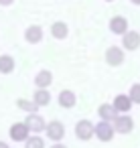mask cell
<instances>
[{"instance_id":"6da1fadb","label":"cell","mask_w":140,"mask_h":148,"mask_svg":"<svg viewBox=\"0 0 140 148\" xmlns=\"http://www.w3.org/2000/svg\"><path fill=\"white\" fill-rule=\"evenodd\" d=\"M93 134H95V126H93L89 120L77 122V126H75V136H77L79 140H89Z\"/></svg>"},{"instance_id":"7a4b0ae2","label":"cell","mask_w":140,"mask_h":148,"mask_svg":"<svg viewBox=\"0 0 140 148\" xmlns=\"http://www.w3.org/2000/svg\"><path fill=\"white\" fill-rule=\"evenodd\" d=\"M29 126L25 122H19V124H12L10 126V138L14 142H27L29 140Z\"/></svg>"},{"instance_id":"3957f363","label":"cell","mask_w":140,"mask_h":148,"mask_svg":"<svg viewBox=\"0 0 140 148\" xmlns=\"http://www.w3.org/2000/svg\"><path fill=\"white\" fill-rule=\"evenodd\" d=\"M114 126L110 124V122H100V124H95V136L102 140V142H110L112 138H114Z\"/></svg>"},{"instance_id":"277c9868","label":"cell","mask_w":140,"mask_h":148,"mask_svg":"<svg viewBox=\"0 0 140 148\" xmlns=\"http://www.w3.org/2000/svg\"><path fill=\"white\" fill-rule=\"evenodd\" d=\"M112 126H114V130L120 132V134H130L132 128H134V122H132V118H128V116H118Z\"/></svg>"},{"instance_id":"5b68a950","label":"cell","mask_w":140,"mask_h":148,"mask_svg":"<svg viewBox=\"0 0 140 148\" xmlns=\"http://www.w3.org/2000/svg\"><path fill=\"white\" fill-rule=\"evenodd\" d=\"M47 136L53 140V142H59V140H63V136H65V126L61 124V122H51V124H47Z\"/></svg>"},{"instance_id":"8992f818","label":"cell","mask_w":140,"mask_h":148,"mask_svg":"<svg viewBox=\"0 0 140 148\" xmlns=\"http://www.w3.org/2000/svg\"><path fill=\"white\" fill-rule=\"evenodd\" d=\"M25 124L29 126V130H31V132H43V130H47L45 120H43L41 116H37V114H29V118H27V122H25Z\"/></svg>"},{"instance_id":"52a82bcc","label":"cell","mask_w":140,"mask_h":148,"mask_svg":"<svg viewBox=\"0 0 140 148\" xmlns=\"http://www.w3.org/2000/svg\"><path fill=\"white\" fill-rule=\"evenodd\" d=\"M97 114H100V118H102L104 122H114V120L118 118V112H116V108H114V106H108V103L100 106Z\"/></svg>"},{"instance_id":"ba28073f","label":"cell","mask_w":140,"mask_h":148,"mask_svg":"<svg viewBox=\"0 0 140 148\" xmlns=\"http://www.w3.org/2000/svg\"><path fill=\"white\" fill-rule=\"evenodd\" d=\"M106 59H108L110 65H120V63L124 61V55H122V51H120L118 47H112V49H108Z\"/></svg>"},{"instance_id":"9c48e42d","label":"cell","mask_w":140,"mask_h":148,"mask_svg":"<svg viewBox=\"0 0 140 148\" xmlns=\"http://www.w3.org/2000/svg\"><path fill=\"white\" fill-rule=\"evenodd\" d=\"M114 108H116V112H128V110L132 108L130 95H118L116 101H114Z\"/></svg>"},{"instance_id":"30bf717a","label":"cell","mask_w":140,"mask_h":148,"mask_svg":"<svg viewBox=\"0 0 140 148\" xmlns=\"http://www.w3.org/2000/svg\"><path fill=\"white\" fill-rule=\"evenodd\" d=\"M124 45H126V49H136L138 45H140V35L138 33H126L124 35Z\"/></svg>"},{"instance_id":"8fae6325","label":"cell","mask_w":140,"mask_h":148,"mask_svg":"<svg viewBox=\"0 0 140 148\" xmlns=\"http://www.w3.org/2000/svg\"><path fill=\"white\" fill-rule=\"evenodd\" d=\"M59 103L63 108H73L75 106V93L73 91H61L59 93Z\"/></svg>"},{"instance_id":"7c38bea8","label":"cell","mask_w":140,"mask_h":148,"mask_svg":"<svg viewBox=\"0 0 140 148\" xmlns=\"http://www.w3.org/2000/svg\"><path fill=\"white\" fill-rule=\"evenodd\" d=\"M126 27H128V25H126V18H122V16H116V18H112V23H110V29H112L114 33H118V35L124 33Z\"/></svg>"},{"instance_id":"4fadbf2b","label":"cell","mask_w":140,"mask_h":148,"mask_svg":"<svg viewBox=\"0 0 140 148\" xmlns=\"http://www.w3.org/2000/svg\"><path fill=\"white\" fill-rule=\"evenodd\" d=\"M25 37H27V41H29V43H39V41H41V37H43V31H41L39 27H31V29L27 31V35H25Z\"/></svg>"},{"instance_id":"5bb4252c","label":"cell","mask_w":140,"mask_h":148,"mask_svg":"<svg viewBox=\"0 0 140 148\" xmlns=\"http://www.w3.org/2000/svg\"><path fill=\"white\" fill-rule=\"evenodd\" d=\"M12 69H14V59H10L8 55L0 57V71H2V73H10Z\"/></svg>"},{"instance_id":"9a60e30c","label":"cell","mask_w":140,"mask_h":148,"mask_svg":"<svg viewBox=\"0 0 140 148\" xmlns=\"http://www.w3.org/2000/svg\"><path fill=\"white\" fill-rule=\"evenodd\" d=\"M49 101H51V95H49L45 89H39V91L35 93V103H37V106H47Z\"/></svg>"},{"instance_id":"2e32d148","label":"cell","mask_w":140,"mask_h":148,"mask_svg":"<svg viewBox=\"0 0 140 148\" xmlns=\"http://www.w3.org/2000/svg\"><path fill=\"white\" fill-rule=\"evenodd\" d=\"M35 83H37L39 87H47V85L51 83V73H49V71H41V73L37 75Z\"/></svg>"},{"instance_id":"e0dca14e","label":"cell","mask_w":140,"mask_h":148,"mask_svg":"<svg viewBox=\"0 0 140 148\" xmlns=\"http://www.w3.org/2000/svg\"><path fill=\"white\" fill-rule=\"evenodd\" d=\"M25 144H27V148H45V140L41 136H31Z\"/></svg>"},{"instance_id":"ac0fdd59","label":"cell","mask_w":140,"mask_h":148,"mask_svg":"<svg viewBox=\"0 0 140 148\" xmlns=\"http://www.w3.org/2000/svg\"><path fill=\"white\" fill-rule=\"evenodd\" d=\"M53 37H57V39L67 37V27H65L63 23H55V25H53Z\"/></svg>"},{"instance_id":"d6986e66","label":"cell","mask_w":140,"mask_h":148,"mask_svg":"<svg viewBox=\"0 0 140 148\" xmlns=\"http://www.w3.org/2000/svg\"><path fill=\"white\" fill-rule=\"evenodd\" d=\"M130 99H132V103H140V83L132 85V89H130Z\"/></svg>"},{"instance_id":"ffe728a7","label":"cell","mask_w":140,"mask_h":148,"mask_svg":"<svg viewBox=\"0 0 140 148\" xmlns=\"http://www.w3.org/2000/svg\"><path fill=\"white\" fill-rule=\"evenodd\" d=\"M19 108H21V110H27V112L33 114V112L37 110V103H35V101L31 103V101H27V99H19Z\"/></svg>"},{"instance_id":"44dd1931","label":"cell","mask_w":140,"mask_h":148,"mask_svg":"<svg viewBox=\"0 0 140 148\" xmlns=\"http://www.w3.org/2000/svg\"><path fill=\"white\" fill-rule=\"evenodd\" d=\"M51 148H67V146H63V144H53Z\"/></svg>"},{"instance_id":"7402d4cb","label":"cell","mask_w":140,"mask_h":148,"mask_svg":"<svg viewBox=\"0 0 140 148\" xmlns=\"http://www.w3.org/2000/svg\"><path fill=\"white\" fill-rule=\"evenodd\" d=\"M0 148H10V146H8L6 142H0Z\"/></svg>"},{"instance_id":"603a6c76","label":"cell","mask_w":140,"mask_h":148,"mask_svg":"<svg viewBox=\"0 0 140 148\" xmlns=\"http://www.w3.org/2000/svg\"><path fill=\"white\" fill-rule=\"evenodd\" d=\"M12 0H0V4H10Z\"/></svg>"},{"instance_id":"cb8c5ba5","label":"cell","mask_w":140,"mask_h":148,"mask_svg":"<svg viewBox=\"0 0 140 148\" xmlns=\"http://www.w3.org/2000/svg\"><path fill=\"white\" fill-rule=\"evenodd\" d=\"M132 2H134V4H140V0H132Z\"/></svg>"}]
</instances>
